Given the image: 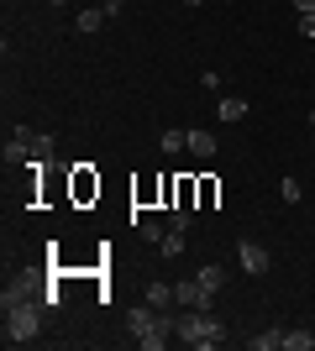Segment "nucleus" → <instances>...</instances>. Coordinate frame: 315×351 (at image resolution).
Segmentation results:
<instances>
[{"mask_svg":"<svg viewBox=\"0 0 315 351\" xmlns=\"http://www.w3.org/2000/svg\"><path fill=\"white\" fill-rule=\"evenodd\" d=\"M174 330H179L184 346H195V351H210V346L226 341V325L215 320L210 309H179L174 304Z\"/></svg>","mask_w":315,"mask_h":351,"instance_id":"obj_1","label":"nucleus"},{"mask_svg":"<svg viewBox=\"0 0 315 351\" xmlns=\"http://www.w3.org/2000/svg\"><path fill=\"white\" fill-rule=\"evenodd\" d=\"M43 315H47L43 299H21V304H5V325H0L5 346H32V341H37V330H43Z\"/></svg>","mask_w":315,"mask_h":351,"instance_id":"obj_2","label":"nucleus"},{"mask_svg":"<svg viewBox=\"0 0 315 351\" xmlns=\"http://www.w3.org/2000/svg\"><path fill=\"white\" fill-rule=\"evenodd\" d=\"M32 136H37V132L16 126V136L5 142V168H32V158H37V152H32Z\"/></svg>","mask_w":315,"mask_h":351,"instance_id":"obj_3","label":"nucleus"},{"mask_svg":"<svg viewBox=\"0 0 315 351\" xmlns=\"http://www.w3.org/2000/svg\"><path fill=\"white\" fill-rule=\"evenodd\" d=\"M237 263H242V273H253V278H263L273 257H268L263 247H257V241H247V236H242V241H237Z\"/></svg>","mask_w":315,"mask_h":351,"instance_id":"obj_4","label":"nucleus"},{"mask_svg":"<svg viewBox=\"0 0 315 351\" xmlns=\"http://www.w3.org/2000/svg\"><path fill=\"white\" fill-rule=\"evenodd\" d=\"M174 304H179V309H210V304H215V293H205V289H200V278H189V283L174 289Z\"/></svg>","mask_w":315,"mask_h":351,"instance_id":"obj_5","label":"nucleus"},{"mask_svg":"<svg viewBox=\"0 0 315 351\" xmlns=\"http://www.w3.org/2000/svg\"><path fill=\"white\" fill-rule=\"evenodd\" d=\"M158 320H163V309H158V304H148V299H142V304H137L132 315H126V325H132V336H137V341L148 336V330H158Z\"/></svg>","mask_w":315,"mask_h":351,"instance_id":"obj_6","label":"nucleus"},{"mask_svg":"<svg viewBox=\"0 0 315 351\" xmlns=\"http://www.w3.org/2000/svg\"><path fill=\"white\" fill-rule=\"evenodd\" d=\"M195 278H200V289H205V293H221V289H226V273H221V263H205V267L195 273Z\"/></svg>","mask_w":315,"mask_h":351,"instance_id":"obj_7","label":"nucleus"},{"mask_svg":"<svg viewBox=\"0 0 315 351\" xmlns=\"http://www.w3.org/2000/svg\"><path fill=\"white\" fill-rule=\"evenodd\" d=\"M148 304H158V309H174V283L152 278V283H148Z\"/></svg>","mask_w":315,"mask_h":351,"instance_id":"obj_8","label":"nucleus"},{"mask_svg":"<svg viewBox=\"0 0 315 351\" xmlns=\"http://www.w3.org/2000/svg\"><path fill=\"white\" fill-rule=\"evenodd\" d=\"M294 11H300V37L315 43V0H294Z\"/></svg>","mask_w":315,"mask_h":351,"instance_id":"obj_9","label":"nucleus"},{"mask_svg":"<svg viewBox=\"0 0 315 351\" xmlns=\"http://www.w3.org/2000/svg\"><path fill=\"white\" fill-rule=\"evenodd\" d=\"M184 152H195V158H215V136L210 132H189V147Z\"/></svg>","mask_w":315,"mask_h":351,"instance_id":"obj_10","label":"nucleus"},{"mask_svg":"<svg viewBox=\"0 0 315 351\" xmlns=\"http://www.w3.org/2000/svg\"><path fill=\"white\" fill-rule=\"evenodd\" d=\"M247 346H253V351H279V346H284V330H257Z\"/></svg>","mask_w":315,"mask_h":351,"instance_id":"obj_11","label":"nucleus"},{"mask_svg":"<svg viewBox=\"0 0 315 351\" xmlns=\"http://www.w3.org/2000/svg\"><path fill=\"white\" fill-rule=\"evenodd\" d=\"M110 16H105V5H90V11H79V32H100Z\"/></svg>","mask_w":315,"mask_h":351,"instance_id":"obj_12","label":"nucleus"},{"mask_svg":"<svg viewBox=\"0 0 315 351\" xmlns=\"http://www.w3.org/2000/svg\"><path fill=\"white\" fill-rule=\"evenodd\" d=\"M247 116V100L242 95H221V121H242Z\"/></svg>","mask_w":315,"mask_h":351,"instance_id":"obj_13","label":"nucleus"},{"mask_svg":"<svg viewBox=\"0 0 315 351\" xmlns=\"http://www.w3.org/2000/svg\"><path fill=\"white\" fill-rule=\"evenodd\" d=\"M284 351H315L310 330H284Z\"/></svg>","mask_w":315,"mask_h":351,"instance_id":"obj_14","label":"nucleus"},{"mask_svg":"<svg viewBox=\"0 0 315 351\" xmlns=\"http://www.w3.org/2000/svg\"><path fill=\"white\" fill-rule=\"evenodd\" d=\"M74 194H79V199L100 194V178H90V168H79V173H74Z\"/></svg>","mask_w":315,"mask_h":351,"instance_id":"obj_15","label":"nucleus"},{"mask_svg":"<svg viewBox=\"0 0 315 351\" xmlns=\"http://www.w3.org/2000/svg\"><path fill=\"white\" fill-rule=\"evenodd\" d=\"M163 257H184V231H179V226H168V236H163Z\"/></svg>","mask_w":315,"mask_h":351,"instance_id":"obj_16","label":"nucleus"},{"mask_svg":"<svg viewBox=\"0 0 315 351\" xmlns=\"http://www.w3.org/2000/svg\"><path fill=\"white\" fill-rule=\"evenodd\" d=\"M137 236H142V241H158V247H163V226H158V220H137Z\"/></svg>","mask_w":315,"mask_h":351,"instance_id":"obj_17","label":"nucleus"},{"mask_svg":"<svg viewBox=\"0 0 315 351\" xmlns=\"http://www.w3.org/2000/svg\"><path fill=\"white\" fill-rule=\"evenodd\" d=\"M179 147H189V132H163V152H179Z\"/></svg>","mask_w":315,"mask_h":351,"instance_id":"obj_18","label":"nucleus"},{"mask_svg":"<svg viewBox=\"0 0 315 351\" xmlns=\"http://www.w3.org/2000/svg\"><path fill=\"white\" fill-rule=\"evenodd\" d=\"M279 194H284V199H289V205H300V178H284V184H279Z\"/></svg>","mask_w":315,"mask_h":351,"instance_id":"obj_19","label":"nucleus"},{"mask_svg":"<svg viewBox=\"0 0 315 351\" xmlns=\"http://www.w3.org/2000/svg\"><path fill=\"white\" fill-rule=\"evenodd\" d=\"M189 199H195V184H189V178H179V189H174V205H189Z\"/></svg>","mask_w":315,"mask_h":351,"instance_id":"obj_20","label":"nucleus"},{"mask_svg":"<svg viewBox=\"0 0 315 351\" xmlns=\"http://www.w3.org/2000/svg\"><path fill=\"white\" fill-rule=\"evenodd\" d=\"M184 5H205V0H184Z\"/></svg>","mask_w":315,"mask_h":351,"instance_id":"obj_21","label":"nucleus"},{"mask_svg":"<svg viewBox=\"0 0 315 351\" xmlns=\"http://www.w3.org/2000/svg\"><path fill=\"white\" fill-rule=\"evenodd\" d=\"M53 5H69V0H53Z\"/></svg>","mask_w":315,"mask_h":351,"instance_id":"obj_22","label":"nucleus"},{"mask_svg":"<svg viewBox=\"0 0 315 351\" xmlns=\"http://www.w3.org/2000/svg\"><path fill=\"white\" fill-rule=\"evenodd\" d=\"M310 142H315V126H310Z\"/></svg>","mask_w":315,"mask_h":351,"instance_id":"obj_23","label":"nucleus"}]
</instances>
